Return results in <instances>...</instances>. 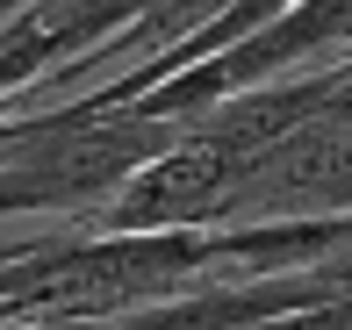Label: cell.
I'll return each mask as SVG.
<instances>
[{
    "mask_svg": "<svg viewBox=\"0 0 352 330\" xmlns=\"http://www.w3.org/2000/svg\"><path fill=\"white\" fill-rule=\"evenodd\" d=\"M316 215H352V122L316 115L295 137L266 144L259 158L237 172L230 201H223V230L230 223H316Z\"/></svg>",
    "mask_w": 352,
    "mask_h": 330,
    "instance_id": "6da1fadb",
    "label": "cell"
},
{
    "mask_svg": "<svg viewBox=\"0 0 352 330\" xmlns=\"http://www.w3.org/2000/svg\"><path fill=\"white\" fill-rule=\"evenodd\" d=\"M252 158L230 144H216L209 130H195L187 122V137L166 151V158H151L137 172L130 187H122L108 209H94L87 230H101V237H166V230H223V201H230L237 172Z\"/></svg>",
    "mask_w": 352,
    "mask_h": 330,
    "instance_id": "7a4b0ae2",
    "label": "cell"
},
{
    "mask_svg": "<svg viewBox=\"0 0 352 330\" xmlns=\"http://www.w3.org/2000/svg\"><path fill=\"white\" fill-rule=\"evenodd\" d=\"M309 273H316V280H324V287H331V294H352V230H345V237H338V244H331V251H324V259H316V266H309Z\"/></svg>",
    "mask_w": 352,
    "mask_h": 330,
    "instance_id": "3957f363",
    "label": "cell"
},
{
    "mask_svg": "<svg viewBox=\"0 0 352 330\" xmlns=\"http://www.w3.org/2000/svg\"><path fill=\"white\" fill-rule=\"evenodd\" d=\"M0 266H8V251H0Z\"/></svg>",
    "mask_w": 352,
    "mask_h": 330,
    "instance_id": "277c9868",
    "label": "cell"
}]
</instances>
